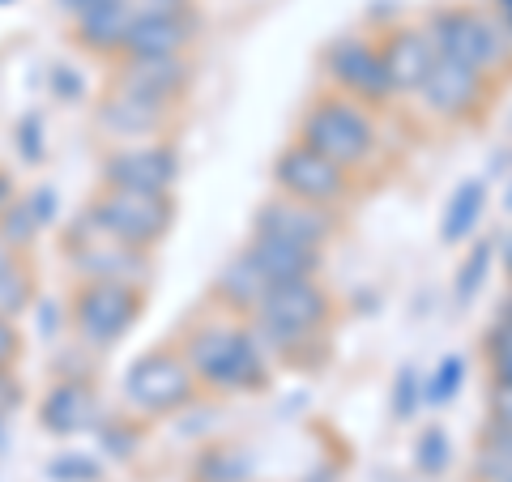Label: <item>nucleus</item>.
I'll return each mask as SVG.
<instances>
[{
  "label": "nucleus",
  "mask_w": 512,
  "mask_h": 482,
  "mask_svg": "<svg viewBox=\"0 0 512 482\" xmlns=\"http://www.w3.org/2000/svg\"><path fill=\"white\" fill-rule=\"evenodd\" d=\"M184 359L201 389L210 393H252L269 384V359L261 337L252 333L248 316H218L205 320L184 337Z\"/></svg>",
  "instance_id": "1"
},
{
  "label": "nucleus",
  "mask_w": 512,
  "mask_h": 482,
  "mask_svg": "<svg viewBox=\"0 0 512 482\" xmlns=\"http://www.w3.org/2000/svg\"><path fill=\"white\" fill-rule=\"evenodd\" d=\"M333 316V299L320 286V278H295V282H274L265 291V299L256 303V312L248 316L252 333L261 337L269 359H291L295 350L312 346L320 329Z\"/></svg>",
  "instance_id": "2"
},
{
  "label": "nucleus",
  "mask_w": 512,
  "mask_h": 482,
  "mask_svg": "<svg viewBox=\"0 0 512 482\" xmlns=\"http://www.w3.org/2000/svg\"><path fill=\"white\" fill-rule=\"evenodd\" d=\"M299 141L312 146L316 154H325L329 163H338L342 171L359 175L363 167H372V158L380 150V124L376 107H367L346 94H320V99L299 116Z\"/></svg>",
  "instance_id": "3"
},
{
  "label": "nucleus",
  "mask_w": 512,
  "mask_h": 482,
  "mask_svg": "<svg viewBox=\"0 0 512 482\" xmlns=\"http://www.w3.org/2000/svg\"><path fill=\"white\" fill-rule=\"evenodd\" d=\"M436 56L461 60L470 69L487 73L491 82L504 69H512V35L500 26V18L487 5H436L423 18Z\"/></svg>",
  "instance_id": "4"
},
{
  "label": "nucleus",
  "mask_w": 512,
  "mask_h": 482,
  "mask_svg": "<svg viewBox=\"0 0 512 482\" xmlns=\"http://www.w3.org/2000/svg\"><path fill=\"white\" fill-rule=\"evenodd\" d=\"M86 218L111 239H120V244L154 252L175 227V201L163 197V192H133V188L103 184L86 205Z\"/></svg>",
  "instance_id": "5"
},
{
  "label": "nucleus",
  "mask_w": 512,
  "mask_h": 482,
  "mask_svg": "<svg viewBox=\"0 0 512 482\" xmlns=\"http://www.w3.org/2000/svg\"><path fill=\"white\" fill-rule=\"evenodd\" d=\"M141 295L146 291H137V286H128V282H107V278L77 282L73 303H69V320H73L77 342L86 350H111L137 325Z\"/></svg>",
  "instance_id": "6"
},
{
  "label": "nucleus",
  "mask_w": 512,
  "mask_h": 482,
  "mask_svg": "<svg viewBox=\"0 0 512 482\" xmlns=\"http://www.w3.org/2000/svg\"><path fill=\"white\" fill-rule=\"evenodd\" d=\"M197 376L184 359L180 346H158L146 350L133 367L124 372V401L133 406L137 414H175L184 410L192 397H197Z\"/></svg>",
  "instance_id": "7"
},
{
  "label": "nucleus",
  "mask_w": 512,
  "mask_h": 482,
  "mask_svg": "<svg viewBox=\"0 0 512 482\" xmlns=\"http://www.w3.org/2000/svg\"><path fill=\"white\" fill-rule=\"evenodd\" d=\"M325 77L338 94L359 99L367 107H384L389 99H397L389 69H384V56H380V39H367V35L333 39L325 47Z\"/></svg>",
  "instance_id": "8"
},
{
  "label": "nucleus",
  "mask_w": 512,
  "mask_h": 482,
  "mask_svg": "<svg viewBox=\"0 0 512 482\" xmlns=\"http://www.w3.org/2000/svg\"><path fill=\"white\" fill-rule=\"evenodd\" d=\"M274 188L286 192L295 201L320 205V210H338L355 188V175L342 171L338 163H329L325 154H316L312 146H303L295 137L278 158H274Z\"/></svg>",
  "instance_id": "9"
},
{
  "label": "nucleus",
  "mask_w": 512,
  "mask_h": 482,
  "mask_svg": "<svg viewBox=\"0 0 512 482\" xmlns=\"http://www.w3.org/2000/svg\"><path fill=\"white\" fill-rule=\"evenodd\" d=\"M86 222V235H73L69 239V261L77 269V278L90 282V278H107V282H128L137 291H146L150 282V252L141 248H128L120 239H111L107 231H99L90 218Z\"/></svg>",
  "instance_id": "10"
},
{
  "label": "nucleus",
  "mask_w": 512,
  "mask_h": 482,
  "mask_svg": "<svg viewBox=\"0 0 512 482\" xmlns=\"http://www.w3.org/2000/svg\"><path fill=\"white\" fill-rule=\"evenodd\" d=\"M103 184L107 188H133V192H163L171 197L180 184V154L171 141H137V146H116L103 158Z\"/></svg>",
  "instance_id": "11"
},
{
  "label": "nucleus",
  "mask_w": 512,
  "mask_h": 482,
  "mask_svg": "<svg viewBox=\"0 0 512 482\" xmlns=\"http://www.w3.org/2000/svg\"><path fill=\"white\" fill-rule=\"evenodd\" d=\"M188 86H192V60L188 56H163V60L120 56L116 73H111V90L128 94V99H137V103H150L158 111H171L184 99Z\"/></svg>",
  "instance_id": "12"
},
{
  "label": "nucleus",
  "mask_w": 512,
  "mask_h": 482,
  "mask_svg": "<svg viewBox=\"0 0 512 482\" xmlns=\"http://www.w3.org/2000/svg\"><path fill=\"white\" fill-rule=\"evenodd\" d=\"M491 90V77L470 69V64L461 60H444L436 56V64H431V73L423 77V86L414 90V99H419V107L427 111V116L436 120H466L474 116L478 107H483Z\"/></svg>",
  "instance_id": "13"
},
{
  "label": "nucleus",
  "mask_w": 512,
  "mask_h": 482,
  "mask_svg": "<svg viewBox=\"0 0 512 482\" xmlns=\"http://www.w3.org/2000/svg\"><path fill=\"white\" fill-rule=\"evenodd\" d=\"M252 231L325 248L329 239L338 235V218H333V210H320V205H308V201L286 197V192H274V197L261 201V210L252 214Z\"/></svg>",
  "instance_id": "14"
},
{
  "label": "nucleus",
  "mask_w": 512,
  "mask_h": 482,
  "mask_svg": "<svg viewBox=\"0 0 512 482\" xmlns=\"http://www.w3.org/2000/svg\"><path fill=\"white\" fill-rule=\"evenodd\" d=\"M380 56H384V69H389L393 94H414L431 73V64H436V43H431L423 22H402L384 30Z\"/></svg>",
  "instance_id": "15"
},
{
  "label": "nucleus",
  "mask_w": 512,
  "mask_h": 482,
  "mask_svg": "<svg viewBox=\"0 0 512 482\" xmlns=\"http://www.w3.org/2000/svg\"><path fill=\"white\" fill-rule=\"evenodd\" d=\"M201 18L197 9L184 13H154V18H137L133 30L124 39L120 56H146V60H163V56H188V47L197 43Z\"/></svg>",
  "instance_id": "16"
},
{
  "label": "nucleus",
  "mask_w": 512,
  "mask_h": 482,
  "mask_svg": "<svg viewBox=\"0 0 512 482\" xmlns=\"http://www.w3.org/2000/svg\"><path fill=\"white\" fill-rule=\"evenodd\" d=\"M133 22H137L133 0H99V5H90V9L77 13V18H69L73 43L86 47L94 56H107V60H120Z\"/></svg>",
  "instance_id": "17"
},
{
  "label": "nucleus",
  "mask_w": 512,
  "mask_h": 482,
  "mask_svg": "<svg viewBox=\"0 0 512 482\" xmlns=\"http://www.w3.org/2000/svg\"><path fill=\"white\" fill-rule=\"evenodd\" d=\"M244 252L265 269L269 282L320 278V265H325V248L299 244V239H282V235H265V231H252Z\"/></svg>",
  "instance_id": "18"
},
{
  "label": "nucleus",
  "mask_w": 512,
  "mask_h": 482,
  "mask_svg": "<svg viewBox=\"0 0 512 482\" xmlns=\"http://www.w3.org/2000/svg\"><path fill=\"white\" fill-rule=\"evenodd\" d=\"M163 120H167V111H158L150 103H137V99L116 94V90H107V99L99 103V111H94V124H99V133L111 137L116 146L158 141V133H163Z\"/></svg>",
  "instance_id": "19"
},
{
  "label": "nucleus",
  "mask_w": 512,
  "mask_h": 482,
  "mask_svg": "<svg viewBox=\"0 0 512 482\" xmlns=\"http://www.w3.org/2000/svg\"><path fill=\"white\" fill-rule=\"evenodd\" d=\"M94 414H99L94 384L82 380V376H64L43 393L39 423L47 431H56V436H77V431H86L94 423Z\"/></svg>",
  "instance_id": "20"
},
{
  "label": "nucleus",
  "mask_w": 512,
  "mask_h": 482,
  "mask_svg": "<svg viewBox=\"0 0 512 482\" xmlns=\"http://www.w3.org/2000/svg\"><path fill=\"white\" fill-rule=\"evenodd\" d=\"M269 286H274V282L265 278V269L256 265L244 248H239L231 261L218 269L214 291H218V299H222V308H231L235 316H252V312H256V303L265 299Z\"/></svg>",
  "instance_id": "21"
},
{
  "label": "nucleus",
  "mask_w": 512,
  "mask_h": 482,
  "mask_svg": "<svg viewBox=\"0 0 512 482\" xmlns=\"http://www.w3.org/2000/svg\"><path fill=\"white\" fill-rule=\"evenodd\" d=\"M487 210V184L483 180H466L453 197L444 205V218H440V239L444 244H461V239H470L478 218Z\"/></svg>",
  "instance_id": "22"
},
{
  "label": "nucleus",
  "mask_w": 512,
  "mask_h": 482,
  "mask_svg": "<svg viewBox=\"0 0 512 482\" xmlns=\"http://www.w3.org/2000/svg\"><path fill=\"white\" fill-rule=\"evenodd\" d=\"M470 478L474 482H512V427H495V423L483 427V436L474 444Z\"/></svg>",
  "instance_id": "23"
},
{
  "label": "nucleus",
  "mask_w": 512,
  "mask_h": 482,
  "mask_svg": "<svg viewBox=\"0 0 512 482\" xmlns=\"http://www.w3.org/2000/svg\"><path fill=\"white\" fill-rule=\"evenodd\" d=\"M491 269H495V239H478V244L461 256V265H457V282H453L457 303H474L478 291L487 286Z\"/></svg>",
  "instance_id": "24"
},
{
  "label": "nucleus",
  "mask_w": 512,
  "mask_h": 482,
  "mask_svg": "<svg viewBox=\"0 0 512 482\" xmlns=\"http://www.w3.org/2000/svg\"><path fill=\"white\" fill-rule=\"evenodd\" d=\"M30 303H35V273H30V265L18 252L5 269H0V316L18 320L22 312H30Z\"/></svg>",
  "instance_id": "25"
},
{
  "label": "nucleus",
  "mask_w": 512,
  "mask_h": 482,
  "mask_svg": "<svg viewBox=\"0 0 512 482\" xmlns=\"http://www.w3.org/2000/svg\"><path fill=\"white\" fill-rule=\"evenodd\" d=\"M39 231H43V222H39L35 210H30V201H26V197H18L5 214H0V239H5L13 252H22V248L35 244V235H39Z\"/></svg>",
  "instance_id": "26"
},
{
  "label": "nucleus",
  "mask_w": 512,
  "mask_h": 482,
  "mask_svg": "<svg viewBox=\"0 0 512 482\" xmlns=\"http://www.w3.org/2000/svg\"><path fill=\"white\" fill-rule=\"evenodd\" d=\"M461 384H466V359H461V355H448V359L436 363V372L427 376L423 397L431 401V406H448V401L461 393Z\"/></svg>",
  "instance_id": "27"
},
{
  "label": "nucleus",
  "mask_w": 512,
  "mask_h": 482,
  "mask_svg": "<svg viewBox=\"0 0 512 482\" xmlns=\"http://www.w3.org/2000/svg\"><path fill=\"white\" fill-rule=\"evenodd\" d=\"M483 359H487V372L491 380H512V325L495 320L483 337Z\"/></svg>",
  "instance_id": "28"
},
{
  "label": "nucleus",
  "mask_w": 512,
  "mask_h": 482,
  "mask_svg": "<svg viewBox=\"0 0 512 482\" xmlns=\"http://www.w3.org/2000/svg\"><path fill=\"white\" fill-rule=\"evenodd\" d=\"M419 397H423V380L414 367H402L393 380V414L397 419H410L414 410H419Z\"/></svg>",
  "instance_id": "29"
},
{
  "label": "nucleus",
  "mask_w": 512,
  "mask_h": 482,
  "mask_svg": "<svg viewBox=\"0 0 512 482\" xmlns=\"http://www.w3.org/2000/svg\"><path fill=\"white\" fill-rule=\"evenodd\" d=\"M419 465L427 474H440L444 465H448V436L444 431H423V440H419Z\"/></svg>",
  "instance_id": "30"
},
{
  "label": "nucleus",
  "mask_w": 512,
  "mask_h": 482,
  "mask_svg": "<svg viewBox=\"0 0 512 482\" xmlns=\"http://www.w3.org/2000/svg\"><path fill=\"white\" fill-rule=\"evenodd\" d=\"M487 423L512 427V380H491V389H487Z\"/></svg>",
  "instance_id": "31"
},
{
  "label": "nucleus",
  "mask_w": 512,
  "mask_h": 482,
  "mask_svg": "<svg viewBox=\"0 0 512 482\" xmlns=\"http://www.w3.org/2000/svg\"><path fill=\"white\" fill-rule=\"evenodd\" d=\"M18 359H22V333L9 316H0V372H13Z\"/></svg>",
  "instance_id": "32"
},
{
  "label": "nucleus",
  "mask_w": 512,
  "mask_h": 482,
  "mask_svg": "<svg viewBox=\"0 0 512 482\" xmlns=\"http://www.w3.org/2000/svg\"><path fill=\"white\" fill-rule=\"evenodd\" d=\"M18 401H22V389H18V380H13V372H0V431H5L9 414L18 410Z\"/></svg>",
  "instance_id": "33"
},
{
  "label": "nucleus",
  "mask_w": 512,
  "mask_h": 482,
  "mask_svg": "<svg viewBox=\"0 0 512 482\" xmlns=\"http://www.w3.org/2000/svg\"><path fill=\"white\" fill-rule=\"evenodd\" d=\"M18 137H22V146H26V158H39V154H43V146H39V120H35V116L22 120Z\"/></svg>",
  "instance_id": "34"
},
{
  "label": "nucleus",
  "mask_w": 512,
  "mask_h": 482,
  "mask_svg": "<svg viewBox=\"0 0 512 482\" xmlns=\"http://www.w3.org/2000/svg\"><path fill=\"white\" fill-rule=\"evenodd\" d=\"M483 5L495 13V18H500V26L512 35V0H483Z\"/></svg>",
  "instance_id": "35"
},
{
  "label": "nucleus",
  "mask_w": 512,
  "mask_h": 482,
  "mask_svg": "<svg viewBox=\"0 0 512 482\" xmlns=\"http://www.w3.org/2000/svg\"><path fill=\"white\" fill-rule=\"evenodd\" d=\"M13 201H18V188H13V180H9L5 171H0V214H5Z\"/></svg>",
  "instance_id": "36"
},
{
  "label": "nucleus",
  "mask_w": 512,
  "mask_h": 482,
  "mask_svg": "<svg viewBox=\"0 0 512 482\" xmlns=\"http://www.w3.org/2000/svg\"><path fill=\"white\" fill-rule=\"evenodd\" d=\"M495 256H500V265H504V273H508V282H512V231L495 244Z\"/></svg>",
  "instance_id": "37"
},
{
  "label": "nucleus",
  "mask_w": 512,
  "mask_h": 482,
  "mask_svg": "<svg viewBox=\"0 0 512 482\" xmlns=\"http://www.w3.org/2000/svg\"><path fill=\"white\" fill-rule=\"evenodd\" d=\"M90 5H99V0H56V9L64 13V18H77V13L90 9Z\"/></svg>",
  "instance_id": "38"
},
{
  "label": "nucleus",
  "mask_w": 512,
  "mask_h": 482,
  "mask_svg": "<svg viewBox=\"0 0 512 482\" xmlns=\"http://www.w3.org/2000/svg\"><path fill=\"white\" fill-rule=\"evenodd\" d=\"M495 320L512 325V282H508V291H504V299H500V316H495Z\"/></svg>",
  "instance_id": "39"
},
{
  "label": "nucleus",
  "mask_w": 512,
  "mask_h": 482,
  "mask_svg": "<svg viewBox=\"0 0 512 482\" xmlns=\"http://www.w3.org/2000/svg\"><path fill=\"white\" fill-rule=\"evenodd\" d=\"M13 256H18V252H13V248H9V244H5V239H0V269H5V265H9V261H13Z\"/></svg>",
  "instance_id": "40"
},
{
  "label": "nucleus",
  "mask_w": 512,
  "mask_h": 482,
  "mask_svg": "<svg viewBox=\"0 0 512 482\" xmlns=\"http://www.w3.org/2000/svg\"><path fill=\"white\" fill-rule=\"evenodd\" d=\"M504 210L512 214V184H508V192H504Z\"/></svg>",
  "instance_id": "41"
},
{
  "label": "nucleus",
  "mask_w": 512,
  "mask_h": 482,
  "mask_svg": "<svg viewBox=\"0 0 512 482\" xmlns=\"http://www.w3.org/2000/svg\"><path fill=\"white\" fill-rule=\"evenodd\" d=\"M0 5H5V0H0Z\"/></svg>",
  "instance_id": "42"
}]
</instances>
